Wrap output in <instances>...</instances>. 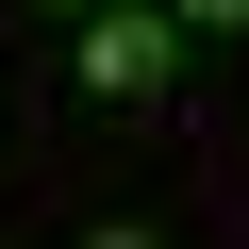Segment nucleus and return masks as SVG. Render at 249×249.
<instances>
[{
    "instance_id": "1",
    "label": "nucleus",
    "mask_w": 249,
    "mask_h": 249,
    "mask_svg": "<svg viewBox=\"0 0 249 249\" xmlns=\"http://www.w3.org/2000/svg\"><path fill=\"white\" fill-rule=\"evenodd\" d=\"M166 67H183V17H116V0L83 17V83L100 100H166Z\"/></svg>"
},
{
    "instance_id": "3",
    "label": "nucleus",
    "mask_w": 249,
    "mask_h": 249,
    "mask_svg": "<svg viewBox=\"0 0 249 249\" xmlns=\"http://www.w3.org/2000/svg\"><path fill=\"white\" fill-rule=\"evenodd\" d=\"M83 249H150V232H133V216H100V232H83Z\"/></svg>"
},
{
    "instance_id": "2",
    "label": "nucleus",
    "mask_w": 249,
    "mask_h": 249,
    "mask_svg": "<svg viewBox=\"0 0 249 249\" xmlns=\"http://www.w3.org/2000/svg\"><path fill=\"white\" fill-rule=\"evenodd\" d=\"M166 17H183V34H249V0H166Z\"/></svg>"
}]
</instances>
